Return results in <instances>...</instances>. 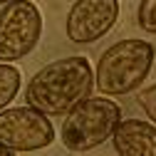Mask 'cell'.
Returning a JSON list of instances; mask_svg holds the SVG:
<instances>
[{
  "label": "cell",
  "mask_w": 156,
  "mask_h": 156,
  "mask_svg": "<svg viewBox=\"0 0 156 156\" xmlns=\"http://www.w3.org/2000/svg\"><path fill=\"white\" fill-rule=\"evenodd\" d=\"M94 74L87 57L72 55L37 69L25 89V102L50 116H65L87 97H92Z\"/></svg>",
  "instance_id": "6da1fadb"
},
{
  "label": "cell",
  "mask_w": 156,
  "mask_h": 156,
  "mask_svg": "<svg viewBox=\"0 0 156 156\" xmlns=\"http://www.w3.org/2000/svg\"><path fill=\"white\" fill-rule=\"evenodd\" d=\"M156 47L146 40H119L107 47L97 62L94 87L107 97H124L139 89L154 67Z\"/></svg>",
  "instance_id": "7a4b0ae2"
},
{
  "label": "cell",
  "mask_w": 156,
  "mask_h": 156,
  "mask_svg": "<svg viewBox=\"0 0 156 156\" xmlns=\"http://www.w3.org/2000/svg\"><path fill=\"white\" fill-rule=\"evenodd\" d=\"M122 122V107L112 102L109 97H87L72 112L65 114V124L60 129L65 149L74 154H84L97 146H102L116 124Z\"/></svg>",
  "instance_id": "3957f363"
},
{
  "label": "cell",
  "mask_w": 156,
  "mask_h": 156,
  "mask_svg": "<svg viewBox=\"0 0 156 156\" xmlns=\"http://www.w3.org/2000/svg\"><path fill=\"white\" fill-rule=\"evenodd\" d=\"M42 35V12L32 0H10L0 10V62L27 57Z\"/></svg>",
  "instance_id": "277c9868"
},
{
  "label": "cell",
  "mask_w": 156,
  "mask_h": 156,
  "mask_svg": "<svg viewBox=\"0 0 156 156\" xmlns=\"http://www.w3.org/2000/svg\"><path fill=\"white\" fill-rule=\"evenodd\" d=\"M55 141V126L50 114L35 107H12L0 109V144L12 154H32L47 149Z\"/></svg>",
  "instance_id": "5b68a950"
},
{
  "label": "cell",
  "mask_w": 156,
  "mask_h": 156,
  "mask_svg": "<svg viewBox=\"0 0 156 156\" xmlns=\"http://www.w3.org/2000/svg\"><path fill=\"white\" fill-rule=\"evenodd\" d=\"M119 20V0H74L67 12V37L74 45L97 42Z\"/></svg>",
  "instance_id": "8992f818"
},
{
  "label": "cell",
  "mask_w": 156,
  "mask_h": 156,
  "mask_svg": "<svg viewBox=\"0 0 156 156\" xmlns=\"http://www.w3.org/2000/svg\"><path fill=\"white\" fill-rule=\"evenodd\" d=\"M119 156H156V124L144 119H122L112 134Z\"/></svg>",
  "instance_id": "52a82bcc"
},
{
  "label": "cell",
  "mask_w": 156,
  "mask_h": 156,
  "mask_svg": "<svg viewBox=\"0 0 156 156\" xmlns=\"http://www.w3.org/2000/svg\"><path fill=\"white\" fill-rule=\"evenodd\" d=\"M20 84H23L20 69L8 62H0V109L12 104V99L20 92Z\"/></svg>",
  "instance_id": "ba28073f"
},
{
  "label": "cell",
  "mask_w": 156,
  "mask_h": 156,
  "mask_svg": "<svg viewBox=\"0 0 156 156\" xmlns=\"http://www.w3.org/2000/svg\"><path fill=\"white\" fill-rule=\"evenodd\" d=\"M136 23L149 35H156V0H141L136 10Z\"/></svg>",
  "instance_id": "9c48e42d"
},
{
  "label": "cell",
  "mask_w": 156,
  "mask_h": 156,
  "mask_svg": "<svg viewBox=\"0 0 156 156\" xmlns=\"http://www.w3.org/2000/svg\"><path fill=\"white\" fill-rule=\"evenodd\" d=\"M139 107L146 112V116L156 124V82L139 92Z\"/></svg>",
  "instance_id": "30bf717a"
},
{
  "label": "cell",
  "mask_w": 156,
  "mask_h": 156,
  "mask_svg": "<svg viewBox=\"0 0 156 156\" xmlns=\"http://www.w3.org/2000/svg\"><path fill=\"white\" fill-rule=\"evenodd\" d=\"M0 156H12V151H10L5 144H0Z\"/></svg>",
  "instance_id": "8fae6325"
},
{
  "label": "cell",
  "mask_w": 156,
  "mask_h": 156,
  "mask_svg": "<svg viewBox=\"0 0 156 156\" xmlns=\"http://www.w3.org/2000/svg\"><path fill=\"white\" fill-rule=\"evenodd\" d=\"M5 3H10V0H0V5H5Z\"/></svg>",
  "instance_id": "7c38bea8"
}]
</instances>
